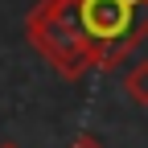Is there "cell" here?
Segmentation results:
<instances>
[{"label": "cell", "instance_id": "7a4b0ae2", "mask_svg": "<svg viewBox=\"0 0 148 148\" xmlns=\"http://www.w3.org/2000/svg\"><path fill=\"white\" fill-rule=\"evenodd\" d=\"M82 25L99 70H115L148 37V0H82Z\"/></svg>", "mask_w": 148, "mask_h": 148}, {"label": "cell", "instance_id": "5b68a950", "mask_svg": "<svg viewBox=\"0 0 148 148\" xmlns=\"http://www.w3.org/2000/svg\"><path fill=\"white\" fill-rule=\"evenodd\" d=\"M0 148H21V144H12V140H4V144H0Z\"/></svg>", "mask_w": 148, "mask_h": 148}, {"label": "cell", "instance_id": "277c9868", "mask_svg": "<svg viewBox=\"0 0 148 148\" xmlns=\"http://www.w3.org/2000/svg\"><path fill=\"white\" fill-rule=\"evenodd\" d=\"M66 148H107V144H103L95 132H78V136H74V140L66 144Z\"/></svg>", "mask_w": 148, "mask_h": 148}, {"label": "cell", "instance_id": "6da1fadb", "mask_svg": "<svg viewBox=\"0 0 148 148\" xmlns=\"http://www.w3.org/2000/svg\"><path fill=\"white\" fill-rule=\"evenodd\" d=\"M25 37L41 53V62L70 82L99 70L90 33L82 25V0H37L25 16Z\"/></svg>", "mask_w": 148, "mask_h": 148}, {"label": "cell", "instance_id": "3957f363", "mask_svg": "<svg viewBox=\"0 0 148 148\" xmlns=\"http://www.w3.org/2000/svg\"><path fill=\"white\" fill-rule=\"evenodd\" d=\"M123 90L136 107H148V58H140L132 70L123 74Z\"/></svg>", "mask_w": 148, "mask_h": 148}]
</instances>
